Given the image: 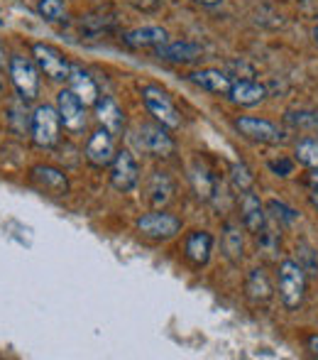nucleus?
Returning a JSON list of instances; mask_svg holds the SVG:
<instances>
[{
    "mask_svg": "<svg viewBox=\"0 0 318 360\" xmlns=\"http://www.w3.org/2000/svg\"><path fill=\"white\" fill-rule=\"evenodd\" d=\"M113 157H115L113 133H108L105 128L95 130V133L88 138V145H86V160H88V165L103 169V167H110Z\"/></svg>",
    "mask_w": 318,
    "mask_h": 360,
    "instance_id": "nucleus-11",
    "label": "nucleus"
},
{
    "mask_svg": "<svg viewBox=\"0 0 318 360\" xmlns=\"http://www.w3.org/2000/svg\"><path fill=\"white\" fill-rule=\"evenodd\" d=\"M154 54H157L161 62L189 64V62H196V59H201L204 49H201V44L179 39V42H164V44H159V47H154Z\"/></svg>",
    "mask_w": 318,
    "mask_h": 360,
    "instance_id": "nucleus-12",
    "label": "nucleus"
},
{
    "mask_svg": "<svg viewBox=\"0 0 318 360\" xmlns=\"http://www.w3.org/2000/svg\"><path fill=\"white\" fill-rule=\"evenodd\" d=\"M138 181H140V169L135 157L128 150L115 152L113 162H110V184L118 191H123V194H128V191H133L138 186Z\"/></svg>",
    "mask_w": 318,
    "mask_h": 360,
    "instance_id": "nucleus-8",
    "label": "nucleus"
},
{
    "mask_svg": "<svg viewBox=\"0 0 318 360\" xmlns=\"http://www.w3.org/2000/svg\"><path fill=\"white\" fill-rule=\"evenodd\" d=\"M211 252H213V236L206 231H194L184 243V255L191 265L204 267L211 260Z\"/></svg>",
    "mask_w": 318,
    "mask_h": 360,
    "instance_id": "nucleus-15",
    "label": "nucleus"
},
{
    "mask_svg": "<svg viewBox=\"0 0 318 360\" xmlns=\"http://www.w3.org/2000/svg\"><path fill=\"white\" fill-rule=\"evenodd\" d=\"M309 201H311V206L318 211V189H314V194H309Z\"/></svg>",
    "mask_w": 318,
    "mask_h": 360,
    "instance_id": "nucleus-34",
    "label": "nucleus"
},
{
    "mask_svg": "<svg viewBox=\"0 0 318 360\" xmlns=\"http://www.w3.org/2000/svg\"><path fill=\"white\" fill-rule=\"evenodd\" d=\"M10 79L18 89L20 98L34 101L39 94V67L27 57L10 59Z\"/></svg>",
    "mask_w": 318,
    "mask_h": 360,
    "instance_id": "nucleus-5",
    "label": "nucleus"
},
{
    "mask_svg": "<svg viewBox=\"0 0 318 360\" xmlns=\"http://www.w3.org/2000/svg\"><path fill=\"white\" fill-rule=\"evenodd\" d=\"M220 245H223V252H225V257H228L230 262H240L242 260V250H245V245H242V233H240L238 223H225V226H223V240H220Z\"/></svg>",
    "mask_w": 318,
    "mask_h": 360,
    "instance_id": "nucleus-23",
    "label": "nucleus"
},
{
    "mask_svg": "<svg viewBox=\"0 0 318 360\" xmlns=\"http://www.w3.org/2000/svg\"><path fill=\"white\" fill-rule=\"evenodd\" d=\"M143 101L147 105V110L154 115V120L161 123L169 130L181 128V113L174 105V101L166 96V91H161L159 86H145L143 89Z\"/></svg>",
    "mask_w": 318,
    "mask_h": 360,
    "instance_id": "nucleus-2",
    "label": "nucleus"
},
{
    "mask_svg": "<svg viewBox=\"0 0 318 360\" xmlns=\"http://www.w3.org/2000/svg\"><path fill=\"white\" fill-rule=\"evenodd\" d=\"M286 123L301 130H318V113H311V110H289L286 113Z\"/></svg>",
    "mask_w": 318,
    "mask_h": 360,
    "instance_id": "nucleus-28",
    "label": "nucleus"
},
{
    "mask_svg": "<svg viewBox=\"0 0 318 360\" xmlns=\"http://www.w3.org/2000/svg\"><path fill=\"white\" fill-rule=\"evenodd\" d=\"M194 3H201V5H218V3H223V0H194Z\"/></svg>",
    "mask_w": 318,
    "mask_h": 360,
    "instance_id": "nucleus-36",
    "label": "nucleus"
},
{
    "mask_svg": "<svg viewBox=\"0 0 318 360\" xmlns=\"http://www.w3.org/2000/svg\"><path fill=\"white\" fill-rule=\"evenodd\" d=\"M235 128L245 140L250 143H260V145H279L286 140L284 130L277 128L274 123L265 118H252V115H242L235 120Z\"/></svg>",
    "mask_w": 318,
    "mask_h": 360,
    "instance_id": "nucleus-4",
    "label": "nucleus"
},
{
    "mask_svg": "<svg viewBox=\"0 0 318 360\" xmlns=\"http://www.w3.org/2000/svg\"><path fill=\"white\" fill-rule=\"evenodd\" d=\"M191 186H194L196 196H199L201 201H211L216 191H218L216 179L211 176V172L206 169L204 165H196L194 169H191Z\"/></svg>",
    "mask_w": 318,
    "mask_h": 360,
    "instance_id": "nucleus-24",
    "label": "nucleus"
},
{
    "mask_svg": "<svg viewBox=\"0 0 318 360\" xmlns=\"http://www.w3.org/2000/svg\"><path fill=\"white\" fill-rule=\"evenodd\" d=\"M32 57L34 64L39 67V72H44V76H49L52 81H67L69 74H72L69 59L57 47H52V44L37 42L32 47Z\"/></svg>",
    "mask_w": 318,
    "mask_h": 360,
    "instance_id": "nucleus-6",
    "label": "nucleus"
},
{
    "mask_svg": "<svg viewBox=\"0 0 318 360\" xmlns=\"http://www.w3.org/2000/svg\"><path fill=\"white\" fill-rule=\"evenodd\" d=\"M113 27H115V20L110 15H88V18L81 20V34H86L91 39L110 32Z\"/></svg>",
    "mask_w": 318,
    "mask_h": 360,
    "instance_id": "nucleus-25",
    "label": "nucleus"
},
{
    "mask_svg": "<svg viewBox=\"0 0 318 360\" xmlns=\"http://www.w3.org/2000/svg\"><path fill=\"white\" fill-rule=\"evenodd\" d=\"M306 351H309L314 358H318V333H314V336L306 338Z\"/></svg>",
    "mask_w": 318,
    "mask_h": 360,
    "instance_id": "nucleus-33",
    "label": "nucleus"
},
{
    "mask_svg": "<svg viewBox=\"0 0 318 360\" xmlns=\"http://www.w3.org/2000/svg\"><path fill=\"white\" fill-rule=\"evenodd\" d=\"M279 297L286 309H299L306 297V270L301 262L284 260L279 265Z\"/></svg>",
    "mask_w": 318,
    "mask_h": 360,
    "instance_id": "nucleus-1",
    "label": "nucleus"
},
{
    "mask_svg": "<svg viewBox=\"0 0 318 360\" xmlns=\"http://www.w3.org/2000/svg\"><path fill=\"white\" fill-rule=\"evenodd\" d=\"M32 181L39 186L42 191L54 196H67L69 194V179L62 169L57 167H47V165H39L32 169Z\"/></svg>",
    "mask_w": 318,
    "mask_h": 360,
    "instance_id": "nucleus-13",
    "label": "nucleus"
},
{
    "mask_svg": "<svg viewBox=\"0 0 318 360\" xmlns=\"http://www.w3.org/2000/svg\"><path fill=\"white\" fill-rule=\"evenodd\" d=\"M309 181H311V186H314V189H318V169H314V174L309 176Z\"/></svg>",
    "mask_w": 318,
    "mask_h": 360,
    "instance_id": "nucleus-35",
    "label": "nucleus"
},
{
    "mask_svg": "<svg viewBox=\"0 0 318 360\" xmlns=\"http://www.w3.org/2000/svg\"><path fill=\"white\" fill-rule=\"evenodd\" d=\"M138 145L152 157L174 155V140H171V135H169V128H164L161 123L159 125H150V123L140 125Z\"/></svg>",
    "mask_w": 318,
    "mask_h": 360,
    "instance_id": "nucleus-9",
    "label": "nucleus"
},
{
    "mask_svg": "<svg viewBox=\"0 0 318 360\" xmlns=\"http://www.w3.org/2000/svg\"><path fill=\"white\" fill-rule=\"evenodd\" d=\"M228 96H230V101H233V103L250 108V105H257V103H262V101L267 98V89L262 84H257V81H252V79H240V81H233Z\"/></svg>",
    "mask_w": 318,
    "mask_h": 360,
    "instance_id": "nucleus-17",
    "label": "nucleus"
},
{
    "mask_svg": "<svg viewBox=\"0 0 318 360\" xmlns=\"http://www.w3.org/2000/svg\"><path fill=\"white\" fill-rule=\"evenodd\" d=\"M138 231L147 240H169L181 231V221L166 211H152V214H145L140 218Z\"/></svg>",
    "mask_w": 318,
    "mask_h": 360,
    "instance_id": "nucleus-7",
    "label": "nucleus"
},
{
    "mask_svg": "<svg viewBox=\"0 0 318 360\" xmlns=\"http://www.w3.org/2000/svg\"><path fill=\"white\" fill-rule=\"evenodd\" d=\"M252 184H255L252 169L247 165H242V162H235V165L230 167V186H233V191L245 194V191H252Z\"/></svg>",
    "mask_w": 318,
    "mask_h": 360,
    "instance_id": "nucleus-26",
    "label": "nucleus"
},
{
    "mask_svg": "<svg viewBox=\"0 0 318 360\" xmlns=\"http://www.w3.org/2000/svg\"><path fill=\"white\" fill-rule=\"evenodd\" d=\"M294 155H296V162H299V165L309 167V169H318V140H314V138L301 140V143L296 145Z\"/></svg>",
    "mask_w": 318,
    "mask_h": 360,
    "instance_id": "nucleus-27",
    "label": "nucleus"
},
{
    "mask_svg": "<svg viewBox=\"0 0 318 360\" xmlns=\"http://www.w3.org/2000/svg\"><path fill=\"white\" fill-rule=\"evenodd\" d=\"M314 39H316V44H318V25H316V30H314Z\"/></svg>",
    "mask_w": 318,
    "mask_h": 360,
    "instance_id": "nucleus-38",
    "label": "nucleus"
},
{
    "mask_svg": "<svg viewBox=\"0 0 318 360\" xmlns=\"http://www.w3.org/2000/svg\"><path fill=\"white\" fill-rule=\"evenodd\" d=\"M59 125H62V118H59V110H54L52 105H39L32 113V140L37 147H44V150H52L59 143Z\"/></svg>",
    "mask_w": 318,
    "mask_h": 360,
    "instance_id": "nucleus-3",
    "label": "nucleus"
},
{
    "mask_svg": "<svg viewBox=\"0 0 318 360\" xmlns=\"http://www.w3.org/2000/svg\"><path fill=\"white\" fill-rule=\"evenodd\" d=\"M128 3L133 5L135 10H140V13H154L161 0H128Z\"/></svg>",
    "mask_w": 318,
    "mask_h": 360,
    "instance_id": "nucleus-32",
    "label": "nucleus"
},
{
    "mask_svg": "<svg viewBox=\"0 0 318 360\" xmlns=\"http://www.w3.org/2000/svg\"><path fill=\"white\" fill-rule=\"evenodd\" d=\"M240 216H242V226L250 233H257L260 236L267 226V214H265V204L260 201V196L252 194V191H245L240 201Z\"/></svg>",
    "mask_w": 318,
    "mask_h": 360,
    "instance_id": "nucleus-14",
    "label": "nucleus"
},
{
    "mask_svg": "<svg viewBox=\"0 0 318 360\" xmlns=\"http://www.w3.org/2000/svg\"><path fill=\"white\" fill-rule=\"evenodd\" d=\"M39 15L49 22H57L67 15V8H64L62 0H39Z\"/></svg>",
    "mask_w": 318,
    "mask_h": 360,
    "instance_id": "nucleus-30",
    "label": "nucleus"
},
{
    "mask_svg": "<svg viewBox=\"0 0 318 360\" xmlns=\"http://www.w3.org/2000/svg\"><path fill=\"white\" fill-rule=\"evenodd\" d=\"M5 67V52H3V47H0V69Z\"/></svg>",
    "mask_w": 318,
    "mask_h": 360,
    "instance_id": "nucleus-37",
    "label": "nucleus"
},
{
    "mask_svg": "<svg viewBox=\"0 0 318 360\" xmlns=\"http://www.w3.org/2000/svg\"><path fill=\"white\" fill-rule=\"evenodd\" d=\"M267 211H270V216L274 218L277 223H284V226H291V223L299 221V214H296L294 209H289V206L277 199H272L270 204H267Z\"/></svg>",
    "mask_w": 318,
    "mask_h": 360,
    "instance_id": "nucleus-29",
    "label": "nucleus"
},
{
    "mask_svg": "<svg viewBox=\"0 0 318 360\" xmlns=\"http://www.w3.org/2000/svg\"><path fill=\"white\" fill-rule=\"evenodd\" d=\"M95 118H98L100 125L113 135H118L125 125L123 110H120V105L115 103L110 96H100V98L95 101Z\"/></svg>",
    "mask_w": 318,
    "mask_h": 360,
    "instance_id": "nucleus-19",
    "label": "nucleus"
},
{
    "mask_svg": "<svg viewBox=\"0 0 318 360\" xmlns=\"http://www.w3.org/2000/svg\"><path fill=\"white\" fill-rule=\"evenodd\" d=\"M171 196H174V181L169 179V174H164V172H154L152 176H150V184H147V199L152 206H166L171 201Z\"/></svg>",
    "mask_w": 318,
    "mask_h": 360,
    "instance_id": "nucleus-22",
    "label": "nucleus"
},
{
    "mask_svg": "<svg viewBox=\"0 0 318 360\" xmlns=\"http://www.w3.org/2000/svg\"><path fill=\"white\" fill-rule=\"evenodd\" d=\"M270 169L274 172L277 176H289L294 172V162L286 160V157H279V160H272L270 162Z\"/></svg>",
    "mask_w": 318,
    "mask_h": 360,
    "instance_id": "nucleus-31",
    "label": "nucleus"
},
{
    "mask_svg": "<svg viewBox=\"0 0 318 360\" xmlns=\"http://www.w3.org/2000/svg\"><path fill=\"white\" fill-rule=\"evenodd\" d=\"M189 79L194 81L196 86H201V89L211 91V94H230V86H233V81L228 79V74L218 72V69H201V72H194L189 74Z\"/></svg>",
    "mask_w": 318,
    "mask_h": 360,
    "instance_id": "nucleus-21",
    "label": "nucleus"
},
{
    "mask_svg": "<svg viewBox=\"0 0 318 360\" xmlns=\"http://www.w3.org/2000/svg\"><path fill=\"white\" fill-rule=\"evenodd\" d=\"M245 294L252 304H267L274 297V287H272L270 277L265 270H252L245 280Z\"/></svg>",
    "mask_w": 318,
    "mask_h": 360,
    "instance_id": "nucleus-20",
    "label": "nucleus"
},
{
    "mask_svg": "<svg viewBox=\"0 0 318 360\" xmlns=\"http://www.w3.org/2000/svg\"><path fill=\"white\" fill-rule=\"evenodd\" d=\"M67 81H69V89L79 96L84 105H95V101L100 98L98 84L93 81V76H91L88 72H84L81 67H74L72 64V74H69Z\"/></svg>",
    "mask_w": 318,
    "mask_h": 360,
    "instance_id": "nucleus-16",
    "label": "nucleus"
},
{
    "mask_svg": "<svg viewBox=\"0 0 318 360\" xmlns=\"http://www.w3.org/2000/svg\"><path fill=\"white\" fill-rule=\"evenodd\" d=\"M57 110L59 118H62V125L69 133H81L86 128V105L81 103V98L72 89L62 91L57 96Z\"/></svg>",
    "mask_w": 318,
    "mask_h": 360,
    "instance_id": "nucleus-10",
    "label": "nucleus"
},
{
    "mask_svg": "<svg viewBox=\"0 0 318 360\" xmlns=\"http://www.w3.org/2000/svg\"><path fill=\"white\" fill-rule=\"evenodd\" d=\"M169 34H166L164 27H157V25H150V27H138L130 30L128 34H123V42L133 49H147V47H159V44L169 42Z\"/></svg>",
    "mask_w": 318,
    "mask_h": 360,
    "instance_id": "nucleus-18",
    "label": "nucleus"
}]
</instances>
